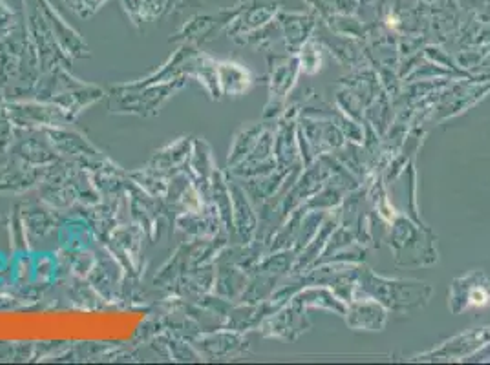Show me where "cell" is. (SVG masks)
I'll return each mask as SVG.
<instances>
[{
	"label": "cell",
	"mask_w": 490,
	"mask_h": 365,
	"mask_svg": "<svg viewBox=\"0 0 490 365\" xmlns=\"http://www.w3.org/2000/svg\"><path fill=\"white\" fill-rule=\"evenodd\" d=\"M490 302V283L483 272H472L461 280L454 281L452 287V303L454 313H461L463 309L481 307Z\"/></svg>",
	"instance_id": "obj_1"
},
{
	"label": "cell",
	"mask_w": 490,
	"mask_h": 365,
	"mask_svg": "<svg viewBox=\"0 0 490 365\" xmlns=\"http://www.w3.org/2000/svg\"><path fill=\"white\" fill-rule=\"evenodd\" d=\"M373 283H368L366 289L372 291L375 296L382 298L384 303L392 305L394 309H399V303H406L408 305H417L416 300H426V294L424 296H419L416 294V291L419 287H422V283H416V285H410V283H402V281H386V280H378V278H372Z\"/></svg>",
	"instance_id": "obj_2"
},
{
	"label": "cell",
	"mask_w": 490,
	"mask_h": 365,
	"mask_svg": "<svg viewBox=\"0 0 490 365\" xmlns=\"http://www.w3.org/2000/svg\"><path fill=\"white\" fill-rule=\"evenodd\" d=\"M490 342V327H485L478 331V333H468L463 336L454 338L452 342H446V345L442 349H452L454 355H463V351H472L480 345ZM441 349V351H442Z\"/></svg>",
	"instance_id": "obj_3"
}]
</instances>
